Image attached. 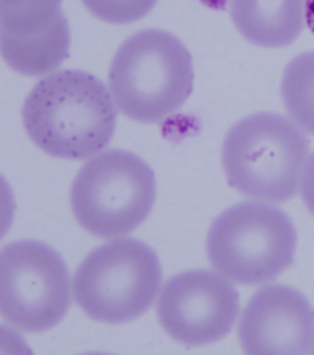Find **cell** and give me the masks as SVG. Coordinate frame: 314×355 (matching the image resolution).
<instances>
[{
	"label": "cell",
	"mask_w": 314,
	"mask_h": 355,
	"mask_svg": "<svg viewBox=\"0 0 314 355\" xmlns=\"http://www.w3.org/2000/svg\"><path fill=\"white\" fill-rule=\"evenodd\" d=\"M28 135L55 157L84 160L107 147L117 111L107 88L81 71H63L40 80L22 108Z\"/></svg>",
	"instance_id": "6da1fadb"
},
{
	"label": "cell",
	"mask_w": 314,
	"mask_h": 355,
	"mask_svg": "<svg viewBox=\"0 0 314 355\" xmlns=\"http://www.w3.org/2000/svg\"><path fill=\"white\" fill-rule=\"evenodd\" d=\"M309 150V139L293 119L263 112L229 130L221 159L229 186L247 197L282 203L298 192Z\"/></svg>",
	"instance_id": "7a4b0ae2"
},
{
	"label": "cell",
	"mask_w": 314,
	"mask_h": 355,
	"mask_svg": "<svg viewBox=\"0 0 314 355\" xmlns=\"http://www.w3.org/2000/svg\"><path fill=\"white\" fill-rule=\"evenodd\" d=\"M193 67L176 36L145 30L122 44L112 62L109 85L125 116L151 124L175 113L192 94Z\"/></svg>",
	"instance_id": "3957f363"
},
{
	"label": "cell",
	"mask_w": 314,
	"mask_h": 355,
	"mask_svg": "<svg viewBox=\"0 0 314 355\" xmlns=\"http://www.w3.org/2000/svg\"><path fill=\"white\" fill-rule=\"evenodd\" d=\"M297 231L284 211L243 201L220 214L210 226L207 252L212 266L236 284L270 282L293 264Z\"/></svg>",
	"instance_id": "277c9868"
},
{
	"label": "cell",
	"mask_w": 314,
	"mask_h": 355,
	"mask_svg": "<svg viewBox=\"0 0 314 355\" xmlns=\"http://www.w3.org/2000/svg\"><path fill=\"white\" fill-rule=\"evenodd\" d=\"M156 194L155 175L143 159L111 150L80 169L70 201L84 229L101 239H113L131 233L147 219Z\"/></svg>",
	"instance_id": "5b68a950"
},
{
	"label": "cell",
	"mask_w": 314,
	"mask_h": 355,
	"mask_svg": "<svg viewBox=\"0 0 314 355\" xmlns=\"http://www.w3.org/2000/svg\"><path fill=\"white\" fill-rule=\"evenodd\" d=\"M162 270L155 251L139 239H122L92 250L74 277L75 299L94 320L121 324L152 306Z\"/></svg>",
	"instance_id": "8992f818"
},
{
	"label": "cell",
	"mask_w": 314,
	"mask_h": 355,
	"mask_svg": "<svg viewBox=\"0 0 314 355\" xmlns=\"http://www.w3.org/2000/svg\"><path fill=\"white\" fill-rule=\"evenodd\" d=\"M71 304L70 273L60 254L37 240H19L0 253V309L30 332L54 328Z\"/></svg>",
	"instance_id": "52a82bcc"
},
{
	"label": "cell",
	"mask_w": 314,
	"mask_h": 355,
	"mask_svg": "<svg viewBox=\"0 0 314 355\" xmlns=\"http://www.w3.org/2000/svg\"><path fill=\"white\" fill-rule=\"evenodd\" d=\"M234 285L207 270L184 271L165 284L158 318L173 339L190 346L209 345L229 334L240 312Z\"/></svg>",
	"instance_id": "ba28073f"
},
{
	"label": "cell",
	"mask_w": 314,
	"mask_h": 355,
	"mask_svg": "<svg viewBox=\"0 0 314 355\" xmlns=\"http://www.w3.org/2000/svg\"><path fill=\"white\" fill-rule=\"evenodd\" d=\"M63 0H0V44L19 73L40 76L62 65L71 35Z\"/></svg>",
	"instance_id": "9c48e42d"
},
{
	"label": "cell",
	"mask_w": 314,
	"mask_h": 355,
	"mask_svg": "<svg viewBox=\"0 0 314 355\" xmlns=\"http://www.w3.org/2000/svg\"><path fill=\"white\" fill-rule=\"evenodd\" d=\"M241 345L248 354H307L314 340V309L304 293L283 284L255 293L241 318Z\"/></svg>",
	"instance_id": "30bf717a"
},
{
	"label": "cell",
	"mask_w": 314,
	"mask_h": 355,
	"mask_svg": "<svg viewBox=\"0 0 314 355\" xmlns=\"http://www.w3.org/2000/svg\"><path fill=\"white\" fill-rule=\"evenodd\" d=\"M235 27L252 44L290 46L306 24V0H231Z\"/></svg>",
	"instance_id": "8fae6325"
},
{
	"label": "cell",
	"mask_w": 314,
	"mask_h": 355,
	"mask_svg": "<svg viewBox=\"0 0 314 355\" xmlns=\"http://www.w3.org/2000/svg\"><path fill=\"white\" fill-rule=\"evenodd\" d=\"M280 91L290 119L314 136V50L297 55L288 64Z\"/></svg>",
	"instance_id": "7c38bea8"
},
{
	"label": "cell",
	"mask_w": 314,
	"mask_h": 355,
	"mask_svg": "<svg viewBox=\"0 0 314 355\" xmlns=\"http://www.w3.org/2000/svg\"><path fill=\"white\" fill-rule=\"evenodd\" d=\"M89 12L106 22L130 24L144 18L158 0H82Z\"/></svg>",
	"instance_id": "4fadbf2b"
},
{
	"label": "cell",
	"mask_w": 314,
	"mask_h": 355,
	"mask_svg": "<svg viewBox=\"0 0 314 355\" xmlns=\"http://www.w3.org/2000/svg\"><path fill=\"white\" fill-rule=\"evenodd\" d=\"M302 197L307 209L314 215V153L308 159L302 175Z\"/></svg>",
	"instance_id": "5bb4252c"
},
{
	"label": "cell",
	"mask_w": 314,
	"mask_h": 355,
	"mask_svg": "<svg viewBox=\"0 0 314 355\" xmlns=\"http://www.w3.org/2000/svg\"><path fill=\"white\" fill-rule=\"evenodd\" d=\"M306 24L314 35V0H306Z\"/></svg>",
	"instance_id": "9a60e30c"
}]
</instances>
